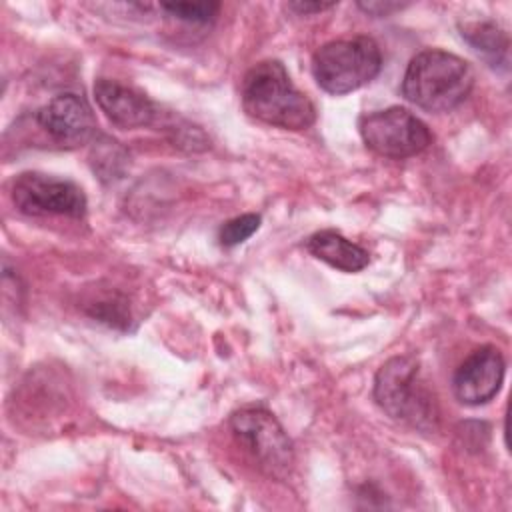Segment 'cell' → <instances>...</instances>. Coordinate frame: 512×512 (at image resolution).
I'll list each match as a JSON object with an SVG mask.
<instances>
[{"label": "cell", "mask_w": 512, "mask_h": 512, "mask_svg": "<svg viewBox=\"0 0 512 512\" xmlns=\"http://www.w3.org/2000/svg\"><path fill=\"white\" fill-rule=\"evenodd\" d=\"M242 106L248 116L284 130H306L316 120L312 100L292 84L278 60L258 62L246 72Z\"/></svg>", "instance_id": "1"}, {"label": "cell", "mask_w": 512, "mask_h": 512, "mask_svg": "<svg viewBox=\"0 0 512 512\" xmlns=\"http://www.w3.org/2000/svg\"><path fill=\"white\" fill-rule=\"evenodd\" d=\"M474 86L470 64L446 50L418 52L402 78V96L428 112H448L462 104Z\"/></svg>", "instance_id": "2"}, {"label": "cell", "mask_w": 512, "mask_h": 512, "mask_svg": "<svg viewBox=\"0 0 512 512\" xmlns=\"http://www.w3.org/2000/svg\"><path fill=\"white\" fill-rule=\"evenodd\" d=\"M374 400L390 418L412 428L432 432L438 426L436 396L410 356H394L380 366L374 378Z\"/></svg>", "instance_id": "3"}, {"label": "cell", "mask_w": 512, "mask_h": 512, "mask_svg": "<svg viewBox=\"0 0 512 512\" xmlns=\"http://www.w3.org/2000/svg\"><path fill=\"white\" fill-rule=\"evenodd\" d=\"M382 52L368 36L332 40L312 56V74L328 94H348L378 76Z\"/></svg>", "instance_id": "4"}, {"label": "cell", "mask_w": 512, "mask_h": 512, "mask_svg": "<svg viewBox=\"0 0 512 512\" xmlns=\"http://www.w3.org/2000/svg\"><path fill=\"white\" fill-rule=\"evenodd\" d=\"M230 428L238 442L270 476H284L294 464V446L272 412L246 406L230 416Z\"/></svg>", "instance_id": "5"}, {"label": "cell", "mask_w": 512, "mask_h": 512, "mask_svg": "<svg viewBox=\"0 0 512 512\" xmlns=\"http://www.w3.org/2000/svg\"><path fill=\"white\" fill-rule=\"evenodd\" d=\"M358 128L364 144L372 152L396 160L420 154L434 140L430 128L402 106H390L364 114Z\"/></svg>", "instance_id": "6"}, {"label": "cell", "mask_w": 512, "mask_h": 512, "mask_svg": "<svg viewBox=\"0 0 512 512\" xmlns=\"http://www.w3.org/2000/svg\"><path fill=\"white\" fill-rule=\"evenodd\" d=\"M10 196L14 206L28 216L82 218L88 206L78 184L40 172H22L16 176Z\"/></svg>", "instance_id": "7"}, {"label": "cell", "mask_w": 512, "mask_h": 512, "mask_svg": "<svg viewBox=\"0 0 512 512\" xmlns=\"http://www.w3.org/2000/svg\"><path fill=\"white\" fill-rule=\"evenodd\" d=\"M36 122L56 144L68 148L88 144L98 136L94 110L90 102L76 92L54 96L38 108Z\"/></svg>", "instance_id": "8"}, {"label": "cell", "mask_w": 512, "mask_h": 512, "mask_svg": "<svg viewBox=\"0 0 512 512\" xmlns=\"http://www.w3.org/2000/svg\"><path fill=\"white\" fill-rule=\"evenodd\" d=\"M504 356L496 346L474 350L454 372V396L468 406L486 404L492 400L504 380Z\"/></svg>", "instance_id": "9"}, {"label": "cell", "mask_w": 512, "mask_h": 512, "mask_svg": "<svg viewBox=\"0 0 512 512\" xmlns=\"http://www.w3.org/2000/svg\"><path fill=\"white\" fill-rule=\"evenodd\" d=\"M94 98L106 118L118 128H144L160 118L158 106L146 94L116 80H96Z\"/></svg>", "instance_id": "10"}, {"label": "cell", "mask_w": 512, "mask_h": 512, "mask_svg": "<svg viewBox=\"0 0 512 512\" xmlns=\"http://www.w3.org/2000/svg\"><path fill=\"white\" fill-rule=\"evenodd\" d=\"M306 250L314 258L342 272H360L370 262V256L362 246L344 238L336 230H320L312 234L306 240Z\"/></svg>", "instance_id": "11"}, {"label": "cell", "mask_w": 512, "mask_h": 512, "mask_svg": "<svg viewBox=\"0 0 512 512\" xmlns=\"http://www.w3.org/2000/svg\"><path fill=\"white\" fill-rule=\"evenodd\" d=\"M92 168L102 180H116L124 174L128 166V152L120 146V142L100 134L92 140Z\"/></svg>", "instance_id": "12"}, {"label": "cell", "mask_w": 512, "mask_h": 512, "mask_svg": "<svg viewBox=\"0 0 512 512\" xmlns=\"http://www.w3.org/2000/svg\"><path fill=\"white\" fill-rule=\"evenodd\" d=\"M462 36L474 46V50L482 52L484 56H490L494 62L498 60L500 54L506 52V36L496 24L492 22H480V24H470L464 28Z\"/></svg>", "instance_id": "13"}, {"label": "cell", "mask_w": 512, "mask_h": 512, "mask_svg": "<svg viewBox=\"0 0 512 512\" xmlns=\"http://www.w3.org/2000/svg\"><path fill=\"white\" fill-rule=\"evenodd\" d=\"M160 8L168 16L180 22L204 26L216 18L220 4L218 2H166V4H160Z\"/></svg>", "instance_id": "14"}, {"label": "cell", "mask_w": 512, "mask_h": 512, "mask_svg": "<svg viewBox=\"0 0 512 512\" xmlns=\"http://www.w3.org/2000/svg\"><path fill=\"white\" fill-rule=\"evenodd\" d=\"M260 222L262 218L258 214H242V216H236V218H230L228 222H224L220 226V232H218V240L222 246L226 248H232V246H238L242 244L244 240H248L258 228H260Z\"/></svg>", "instance_id": "15"}, {"label": "cell", "mask_w": 512, "mask_h": 512, "mask_svg": "<svg viewBox=\"0 0 512 512\" xmlns=\"http://www.w3.org/2000/svg\"><path fill=\"white\" fill-rule=\"evenodd\" d=\"M360 10H364L366 14H372V16H388L396 10H402L404 4L400 2H392V0H372V2H360L358 4Z\"/></svg>", "instance_id": "16"}, {"label": "cell", "mask_w": 512, "mask_h": 512, "mask_svg": "<svg viewBox=\"0 0 512 512\" xmlns=\"http://www.w3.org/2000/svg\"><path fill=\"white\" fill-rule=\"evenodd\" d=\"M336 4L334 2H302V0H296V2H288L286 8L296 12V14H316V12H324V10H330L334 8Z\"/></svg>", "instance_id": "17"}]
</instances>
